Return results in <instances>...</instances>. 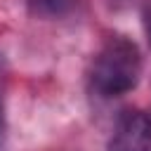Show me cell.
<instances>
[{"label": "cell", "mask_w": 151, "mask_h": 151, "mask_svg": "<svg viewBox=\"0 0 151 151\" xmlns=\"http://www.w3.org/2000/svg\"><path fill=\"white\" fill-rule=\"evenodd\" d=\"M142 78V52L125 35H111L94 52L87 71L90 90L101 99H116L137 87Z\"/></svg>", "instance_id": "6da1fadb"}, {"label": "cell", "mask_w": 151, "mask_h": 151, "mask_svg": "<svg viewBox=\"0 0 151 151\" xmlns=\"http://www.w3.org/2000/svg\"><path fill=\"white\" fill-rule=\"evenodd\" d=\"M106 151H151V118L142 111H125L113 127Z\"/></svg>", "instance_id": "7a4b0ae2"}, {"label": "cell", "mask_w": 151, "mask_h": 151, "mask_svg": "<svg viewBox=\"0 0 151 151\" xmlns=\"http://www.w3.org/2000/svg\"><path fill=\"white\" fill-rule=\"evenodd\" d=\"M28 7L38 14H45V17H59L64 12H68L73 7L76 0H26Z\"/></svg>", "instance_id": "3957f363"}, {"label": "cell", "mask_w": 151, "mask_h": 151, "mask_svg": "<svg viewBox=\"0 0 151 151\" xmlns=\"http://www.w3.org/2000/svg\"><path fill=\"white\" fill-rule=\"evenodd\" d=\"M144 28H146V35H149V42H151V5L144 9Z\"/></svg>", "instance_id": "5b68a950"}, {"label": "cell", "mask_w": 151, "mask_h": 151, "mask_svg": "<svg viewBox=\"0 0 151 151\" xmlns=\"http://www.w3.org/2000/svg\"><path fill=\"white\" fill-rule=\"evenodd\" d=\"M5 80H7V76H5V61H2V57H0V149H2V137H5Z\"/></svg>", "instance_id": "277c9868"}]
</instances>
